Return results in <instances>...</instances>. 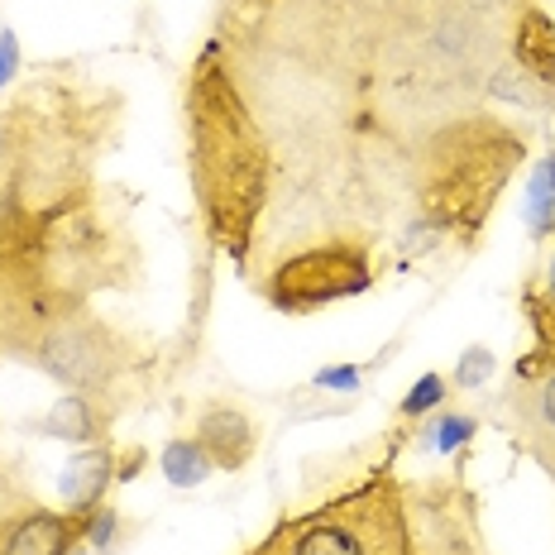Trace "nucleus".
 <instances>
[{
  "mask_svg": "<svg viewBox=\"0 0 555 555\" xmlns=\"http://www.w3.org/2000/svg\"><path fill=\"white\" fill-rule=\"evenodd\" d=\"M188 120L196 196L206 206V221L225 240L235 263H245L254 245V221L269 206L273 149L269 134L259 130V120L249 115V101L230 82L221 43H206V53L192 63Z\"/></svg>",
  "mask_w": 555,
  "mask_h": 555,
  "instance_id": "nucleus-1",
  "label": "nucleus"
},
{
  "mask_svg": "<svg viewBox=\"0 0 555 555\" xmlns=\"http://www.w3.org/2000/svg\"><path fill=\"white\" fill-rule=\"evenodd\" d=\"M527 139L493 115H455L412 154V221L402 230V259L436 249L441 240H479L493 202L513 182Z\"/></svg>",
  "mask_w": 555,
  "mask_h": 555,
  "instance_id": "nucleus-2",
  "label": "nucleus"
},
{
  "mask_svg": "<svg viewBox=\"0 0 555 555\" xmlns=\"http://www.w3.org/2000/svg\"><path fill=\"white\" fill-rule=\"evenodd\" d=\"M245 555H416L402 483L384 469L369 474L360 489L278 522Z\"/></svg>",
  "mask_w": 555,
  "mask_h": 555,
  "instance_id": "nucleus-3",
  "label": "nucleus"
},
{
  "mask_svg": "<svg viewBox=\"0 0 555 555\" xmlns=\"http://www.w3.org/2000/svg\"><path fill=\"white\" fill-rule=\"evenodd\" d=\"M29 360L53 378V384L91 392V398L106 402V392L130 374L134 350L111 321L91 317V311H73V317H57L53 326H43L29 345Z\"/></svg>",
  "mask_w": 555,
  "mask_h": 555,
  "instance_id": "nucleus-4",
  "label": "nucleus"
},
{
  "mask_svg": "<svg viewBox=\"0 0 555 555\" xmlns=\"http://www.w3.org/2000/svg\"><path fill=\"white\" fill-rule=\"evenodd\" d=\"M374 283V259H369V240H317V245L293 249L287 259H278V269L263 283V297L278 311H311L331 307L340 297H354Z\"/></svg>",
  "mask_w": 555,
  "mask_h": 555,
  "instance_id": "nucleus-5",
  "label": "nucleus"
},
{
  "mask_svg": "<svg viewBox=\"0 0 555 555\" xmlns=\"http://www.w3.org/2000/svg\"><path fill=\"white\" fill-rule=\"evenodd\" d=\"M503 422L513 441L555 479V364H517L503 398Z\"/></svg>",
  "mask_w": 555,
  "mask_h": 555,
  "instance_id": "nucleus-6",
  "label": "nucleus"
},
{
  "mask_svg": "<svg viewBox=\"0 0 555 555\" xmlns=\"http://www.w3.org/2000/svg\"><path fill=\"white\" fill-rule=\"evenodd\" d=\"M91 531V513H49V507H29L20 517L0 522V555H73V546Z\"/></svg>",
  "mask_w": 555,
  "mask_h": 555,
  "instance_id": "nucleus-7",
  "label": "nucleus"
},
{
  "mask_svg": "<svg viewBox=\"0 0 555 555\" xmlns=\"http://www.w3.org/2000/svg\"><path fill=\"white\" fill-rule=\"evenodd\" d=\"M192 441L211 455L216 469L240 474L259 450V422L245 408H230V402H211V408L196 412L192 426Z\"/></svg>",
  "mask_w": 555,
  "mask_h": 555,
  "instance_id": "nucleus-8",
  "label": "nucleus"
},
{
  "mask_svg": "<svg viewBox=\"0 0 555 555\" xmlns=\"http://www.w3.org/2000/svg\"><path fill=\"white\" fill-rule=\"evenodd\" d=\"M507 57L531 77V87L555 106V20L537 0H522L513 10V29H507Z\"/></svg>",
  "mask_w": 555,
  "mask_h": 555,
  "instance_id": "nucleus-9",
  "label": "nucleus"
},
{
  "mask_svg": "<svg viewBox=\"0 0 555 555\" xmlns=\"http://www.w3.org/2000/svg\"><path fill=\"white\" fill-rule=\"evenodd\" d=\"M546 235H551V249H541L537 269H531L522 287V311H527L531 340H537L522 364H555V216H551Z\"/></svg>",
  "mask_w": 555,
  "mask_h": 555,
  "instance_id": "nucleus-10",
  "label": "nucleus"
},
{
  "mask_svg": "<svg viewBox=\"0 0 555 555\" xmlns=\"http://www.w3.org/2000/svg\"><path fill=\"white\" fill-rule=\"evenodd\" d=\"M39 431L63 436V441H101L111 431V408L101 398H91V392H67V398H57L49 408Z\"/></svg>",
  "mask_w": 555,
  "mask_h": 555,
  "instance_id": "nucleus-11",
  "label": "nucleus"
},
{
  "mask_svg": "<svg viewBox=\"0 0 555 555\" xmlns=\"http://www.w3.org/2000/svg\"><path fill=\"white\" fill-rule=\"evenodd\" d=\"M111 479H115L111 450H87V455H77L73 465L63 469V499H67V507H77V513H96L101 493H106Z\"/></svg>",
  "mask_w": 555,
  "mask_h": 555,
  "instance_id": "nucleus-12",
  "label": "nucleus"
},
{
  "mask_svg": "<svg viewBox=\"0 0 555 555\" xmlns=\"http://www.w3.org/2000/svg\"><path fill=\"white\" fill-rule=\"evenodd\" d=\"M158 465H164V479L178 483V489H192V483H202V479H211V474H216L211 455H206L192 436H188V441L164 446V460H158Z\"/></svg>",
  "mask_w": 555,
  "mask_h": 555,
  "instance_id": "nucleus-13",
  "label": "nucleus"
},
{
  "mask_svg": "<svg viewBox=\"0 0 555 555\" xmlns=\"http://www.w3.org/2000/svg\"><path fill=\"white\" fill-rule=\"evenodd\" d=\"M441 402H446V378H441V374H422V378L412 384L408 398L398 402V412H402V416H422V412L441 408Z\"/></svg>",
  "mask_w": 555,
  "mask_h": 555,
  "instance_id": "nucleus-14",
  "label": "nucleus"
},
{
  "mask_svg": "<svg viewBox=\"0 0 555 555\" xmlns=\"http://www.w3.org/2000/svg\"><path fill=\"white\" fill-rule=\"evenodd\" d=\"M489 374H493V354L483 350V345H474V350H465L460 354V369H455V384L460 388H483L489 384Z\"/></svg>",
  "mask_w": 555,
  "mask_h": 555,
  "instance_id": "nucleus-15",
  "label": "nucleus"
},
{
  "mask_svg": "<svg viewBox=\"0 0 555 555\" xmlns=\"http://www.w3.org/2000/svg\"><path fill=\"white\" fill-rule=\"evenodd\" d=\"M426 431H436V436H426V446H436V450H460L474 436V416H441L436 426H426Z\"/></svg>",
  "mask_w": 555,
  "mask_h": 555,
  "instance_id": "nucleus-16",
  "label": "nucleus"
},
{
  "mask_svg": "<svg viewBox=\"0 0 555 555\" xmlns=\"http://www.w3.org/2000/svg\"><path fill=\"white\" fill-rule=\"evenodd\" d=\"M15 49H20V43H15V34L5 29V34H0V87H5V77L15 73V57H20Z\"/></svg>",
  "mask_w": 555,
  "mask_h": 555,
  "instance_id": "nucleus-17",
  "label": "nucleus"
},
{
  "mask_svg": "<svg viewBox=\"0 0 555 555\" xmlns=\"http://www.w3.org/2000/svg\"><path fill=\"white\" fill-rule=\"evenodd\" d=\"M317 384H326V388H354V384H360V369H331V374H321Z\"/></svg>",
  "mask_w": 555,
  "mask_h": 555,
  "instance_id": "nucleus-18",
  "label": "nucleus"
}]
</instances>
